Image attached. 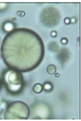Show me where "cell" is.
<instances>
[{"instance_id": "cell-8", "label": "cell", "mask_w": 81, "mask_h": 121, "mask_svg": "<svg viewBox=\"0 0 81 121\" xmlns=\"http://www.w3.org/2000/svg\"><path fill=\"white\" fill-rule=\"evenodd\" d=\"M60 42H61V43H62V44H68V39H67V38L63 37V38H62V39H61Z\"/></svg>"}, {"instance_id": "cell-3", "label": "cell", "mask_w": 81, "mask_h": 121, "mask_svg": "<svg viewBox=\"0 0 81 121\" xmlns=\"http://www.w3.org/2000/svg\"><path fill=\"white\" fill-rule=\"evenodd\" d=\"M33 112L34 115L36 114V117H38L37 119H46V117L49 116L50 110L47 106L40 104L39 106L33 108Z\"/></svg>"}, {"instance_id": "cell-9", "label": "cell", "mask_w": 81, "mask_h": 121, "mask_svg": "<svg viewBox=\"0 0 81 121\" xmlns=\"http://www.w3.org/2000/svg\"><path fill=\"white\" fill-rule=\"evenodd\" d=\"M8 4L6 3H0V9H4Z\"/></svg>"}, {"instance_id": "cell-14", "label": "cell", "mask_w": 81, "mask_h": 121, "mask_svg": "<svg viewBox=\"0 0 81 121\" xmlns=\"http://www.w3.org/2000/svg\"><path fill=\"white\" fill-rule=\"evenodd\" d=\"M1 86H2V81H0V88H1Z\"/></svg>"}, {"instance_id": "cell-12", "label": "cell", "mask_w": 81, "mask_h": 121, "mask_svg": "<svg viewBox=\"0 0 81 121\" xmlns=\"http://www.w3.org/2000/svg\"><path fill=\"white\" fill-rule=\"evenodd\" d=\"M17 14H19L20 17H23V16H24V14H25L24 12H17Z\"/></svg>"}, {"instance_id": "cell-10", "label": "cell", "mask_w": 81, "mask_h": 121, "mask_svg": "<svg viewBox=\"0 0 81 121\" xmlns=\"http://www.w3.org/2000/svg\"><path fill=\"white\" fill-rule=\"evenodd\" d=\"M64 22H65V24H66V25H68V24H70V23L71 22V19H70V18L67 17V18H65V19Z\"/></svg>"}, {"instance_id": "cell-13", "label": "cell", "mask_w": 81, "mask_h": 121, "mask_svg": "<svg viewBox=\"0 0 81 121\" xmlns=\"http://www.w3.org/2000/svg\"><path fill=\"white\" fill-rule=\"evenodd\" d=\"M55 77L56 78H59L60 77V74L59 73H55Z\"/></svg>"}, {"instance_id": "cell-4", "label": "cell", "mask_w": 81, "mask_h": 121, "mask_svg": "<svg viewBox=\"0 0 81 121\" xmlns=\"http://www.w3.org/2000/svg\"><path fill=\"white\" fill-rule=\"evenodd\" d=\"M15 28V25L11 21H6L4 22V24L2 25V30L4 32H13L14 29Z\"/></svg>"}, {"instance_id": "cell-5", "label": "cell", "mask_w": 81, "mask_h": 121, "mask_svg": "<svg viewBox=\"0 0 81 121\" xmlns=\"http://www.w3.org/2000/svg\"><path fill=\"white\" fill-rule=\"evenodd\" d=\"M33 92L36 94H40L42 92L43 90V85L40 83H37L35 84L33 87H32Z\"/></svg>"}, {"instance_id": "cell-11", "label": "cell", "mask_w": 81, "mask_h": 121, "mask_svg": "<svg viewBox=\"0 0 81 121\" xmlns=\"http://www.w3.org/2000/svg\"><path fill=\"white\" fill-rule=\"evenodd\" d=\"M51 36L53 37H55L57 36V32H56L55 31L52 32H51Z\"/></svg>"}, {"instance_id": "cell-1", "label": "cell", "mask_w": 81, "mask_h": 121, "mask_svg": "<svg viewBox=\"0 0 81 121\" xmlns=\"http://www.w3.org/2000/svg\"><path fill=\"white\" fill-rule=\"evenodd\" d=\"M2 82L8 93L14 96L19 95L25 85L22 74L12 69H8L3 72Z\"/></svg>"}, {"instance_id": "cell-6", "label": "cell", "mask_w": 81, "mask_h": 121, "mask_svg": "<svg viewBox=\"0 0 81 121\" xmlns=\"http://www.w3.org/2000/svg\"><path fill=\"white\" fill-rule=\"evenodd\" d=\"M47 72L49 75H54L56 72V67L54 65H49L47 67Z\"/></svg>"}, {"instance_id": "cell-2", "label": "cell", "mask_w": 81, "mask_h": 121, "mask_svg": "<svg viewBox=\"0 0 81 121\" xmlns=\"http://www.w3.org/2000/svg\"><path fill=\"white\" fill-rule=\"evenodd\" d=\"M30 115V110L28 105L22 101H14L9 104L4 113V119H28Z\"/></svg>"}, {"instance_id": "cell-7", "label": "cell", "mask_w": 81, "mask_h": 121, "mask_svg": "<svg viewBox=\"0 0 81 121\" xmlns=\"http://www.w3.org/2000/svg\"><path fill=\"white\" fill-rule=\"evenodd\" d=\"M43 90H45L46 92H51L52 90H53V85L51 82H45L44 85H43Z\"/></svg>"}]
</instances>
